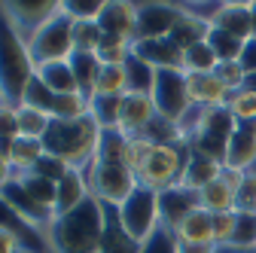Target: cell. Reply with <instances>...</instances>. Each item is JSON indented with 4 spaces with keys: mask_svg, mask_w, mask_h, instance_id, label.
Wrapping results in <instances>:
<instances>
[{
    "mask_svg": "<svg viewBox=\"0 0 256 253\" xmlns=\"http://www.w3.org/2000/svg\"><path fill=\"white\" fill-rule=\"evenodd\" d=\"M104 220L107 208L98 198H88L76 210L55 216L46 229L49 253H98L104 238Z\"/></svg>",
    "mask_w": 256,
    "mask_h": 253,
    "instance_id": "1",
    "label": "cell"
},
{
    "mask_svg": "<svg viewBox=\"0 0 256 253\" xmlns=\"http://www.w3.org/2000/svg\"><path fill=\"white\" fill-rule=\"evenodd\" d=\"M101 138H104V128L94 116H82V119H74V122H61V119H52L49 132L43 138V146L46 152L64 159L70 168H88L94 159H98V150H101Z\"/></svg>",
    "mask_w": 256,
    "mask_h": 253,
    "instance_id": "2",
    "label": "cell"
},
{
    "mask_svg": "<svg viewBox=\"0 0 256 253\" xmlns=\"http://www.w3.org/2000/svg\"><path fill=\"white\" fill-rule=\"evenodd\" d=\"M37 76V68L30 61L28 43L18 30L10 24V18L0 12V92H4L6 104L18 107L24 98L28 82Z\"/></svg>",
    "mask_w": 256,
    "mask_h": 253,
    "instance_id": "3",
    "label": "cell"
},
{
    "mask_svg": "<svg viewBox=\"0 0 256 253\" xmlns=\"http://www.w3.org/2000/svg\"><path fill=\"white\" fill-rule=\"evenodd\" d=\"M86 177L92 198H98L104 208H122L140 186L134 171H128L122 162H104V159H94L86 168Z\"/></svg>",
    "mask_w": 256,
    "mask_h": 253,
    "instance_id": "4",
    "label": "cell"
},
{
    "mask_svg": "<svg viewBox=\"0 0 256 253\" xmlns=\"http://www.w3.org/2000/svg\"><path fill=\"white\" fill-rule=\"evenodd\" d=\"M189 152H192L189 144H152L144 168L138 171L140 186L152 189V192H165V189L177 186L183 180Z\"/></svg>",
    "mask_w": 256,
    "mask_h": 253,
    "instance_id": "5",
    "label": "cell"
},
{
    "mask_svg": "<svg viewBox=\"0 0 256 253\" xmlns=\"http://www.w3.org/2000/svg\"><path fill=\"white\" fill-rule=\"evenodd\" d=\"M24 43H28L34 68L49 64V61H70L74 52H76V46H74V18L61 10L55 18H49L37 34H30Z\"/></svg>",
    "mask_w": 256,
    "mask_h": 253,
    "instance_id": "6",
    "label": "cell"
},
{
    "mask_svg": "<svg viewBox=\"0 0 256 253\" xmlns=\"http://www.w3.org/2000/svg\"><path fill=\"white\" fill-rule=\"evenodd\" d=\"M241 128V122L229 113V107H214V110H204L202 113V122H198V132L189 138V150L192 152H202V156H210V159L222 162L226 159V146H229V138Z\"/></svg>",
    "mask_w": 256,
    "mask_h": 253,
    "instance_id": "7",
    "label": "cell"
},
{
    "mask_svg": "<svg viewBox=\"0 0 256 253\" xmlns=\"http://www.w3.org/2000/svg\"><path fill=\"white\" fill-rule=\"evenodd\" d=\"M119 223L125 226V232L134 241H150L158 229H162V210H158V192L146 186H138L134 196L128 198L122 208H116Z\"/></svg>",
    "mask_w": 256,
    "mask_h": 253,
    "instance_id": "8",
    "label": "cell"
},
{
    "mask_svg": "<svg viewBox=\"0 0 256 253\" xmlns=\"http://www.w3.org/2000/svg\"><path fill=\"white\" fill-rule=\"evenodd\" d=\"M150 98L156 104V113L162 119L180 122L189 113V94H186V74L183 70H156Z\"/></svg>",
    "mask_w": 256,
    "mask_h": 253,
    "instance_id": "9",
    "label": "cell"
},
{
    "mask_svg": "<svg viewBox=\"0 0 256 253\" xmlns=\"http://www.w3.org/2000/svg\"><path fill=\"white\" fill-rule=\"evenodd\" d=\"M0 12L10 18V24L28 40L30 34H37L49 18H55L61 12V0H34V4L16 0V4H0Z\"/></svg>",
    "mask_w": 256,
    "mask_h": 253,
    "instance_id": "10",
    "label": "cell"
},
{
    "mask_svg": "<svg viewBox=\"0 0 256 253\" xmlns=\"http://www.w3.org/2000/svg\"><path fill=\"white\" fill-rule=\"evenodd\" d=\"M180 16H183V6H177V4H138L134 43L138 40H162V37H171V30L180 22Z\"/></svg>",
    "mask_w": 256,
    "mask_h": 253,
    "instance_id": "11",
    "label": "cell"
},
{
    "mask_svg": "<svg viewBox=\"0 0 256 253\" xmlns=\"http://www.w3.org/2000/svg\"><path fill=\"white\" fill-rule=\"evenodd\" d=\"M156 104L144 92H128L122 98V113H119V132L128 138H144L146 128L156 122Z\"/></svg>",
    "mask_w": 256,
    "mask_h": 253,
    "instance_id": "12",
    "label": "cell"
},
{
    "mask_svg": "<svg viewBox=\"0 0 256 253\" xmlns=\"http://www.w3.org/2000/svg\"><path fill=\"white\" fill-rule=\"evenodd\" d=\"M186 94H189V104L202 110L226 107L232 98V92L216 74H186Z\"/></svg>",
    "mask_w": 256,
    "mask_h": 253,
    "instance_id": "13",
    "label": "cell"
},
{
    "mask_svg": "<svg viewBox=\"0 0 256 253\" xmlns=\"http://www.w3.org/2000/svg\"><path fill=\"white\" fill-rule=\"evenodd\" d=\"M196 208H202V202H198V192H192V189H186L183 183H177V186H171V189H165V192H158V210H162V226L165 229H177L183 220L196 210Z\"/></svg>",
    "mask_w": 256,
    "mask_h": 253,
    "instance_id": "14",
    "label": "cell"
},
{
    "mask_svg": "<svg viewBox=\"0 0 256 253\" xmlns=\"http://www.w3.org/2000/svg\"><path fill=\"white\" fill-rule=\"evenodd\" d=\"M134 58L146 61L152 70H183V49L171 40H138L134 43Z\"/></svg>",
    "mask_w": 256,
    "mask_h": 253,
    "instance_id": "15",
    "label": "cell"
},
{
    "mask_svg": "<svg viewBox=\"0 0 256 253\" xmlns=\"http://www.w3.org/2000/svg\"><path fill=\"white\" fill-rule=\"evenodd\" d=\"M88 198H92V192H88V177H86V171L82 168H70L68 174L55 183V216L76 210Z\"/></svg>",
    "mask_w": 256,
    "mask_h": 253,
    "instance_id": "16",
    "label": "cell"
},
{
    "mask_svg": "<svg viewBox=\"0 0 256 253\" xmlns=\"http://www.w3.org/2000/svg\"><path fill=\"white\" fill-rule=\"evenodd\" d=\"M104 34H116L125 40H134L138 30V4H128V0H107L101 18H98Z\"/></svg>",
    "mask_w": 256,
    "mask_h": 253,
    "instance_id": "17",
    "label": "cell"
},
{
    "mask_svg": "<svg viewBox=\"0 0 256 253\" xmlns=\"http://www.w3.org/2000/svg\"><path fill=\"white\" fill-rule=\"evenodd\" d=\"M210 24H214L216 30H226V34L238 37V40H250V37H253V4H250V0L222 4Z\"/></svg>",
    "mask_w": 256,
    "mask_h": 253,
    "instance_id": "18",
    "label": "cell"
},
{
    "mask_svg": "<svg viewBox=\"0 0 256 253\" xmlns=\"http://www.w3.org/2000/svg\"><path fill=\"white\" fill-rule=\"evenodd\" d=\"M222 168H235V171H253L256 168V125H241L229 138Z\"/></svg>",
    "mask_w": 256,
    "mask_h": 253,
    "instance_id": "19",
    "label": "cell"
},
{
    "mask_svg": "<svg viewBox=\"0 0 256 253\" xmlns=\"http://www.w3.org/2000/svg\"><path fill=\"white\" fill-rule=\"evenodd\" d=\"M220 174H222V162L210 159V156H202V152H189L180 183H183L186 189H192V192H202V189H204L208 183H214Z\"/></svg>",
    "mask_w": 256,
    "mask_h": 253,
    "instance_id": "20",
    "label": "cell"
},
{
    "mask_svg": "<svg viewBox=\"0 0 256 253\" xmlns=\"http://www.w3.org/2000/svg\"><path fill=\"white\" fill-rule=\"evenodd\" d=\"M144 244L134 241L125 232V226L119 223L116 208H107V220H104V238H101V250L98 253H140Z\"/></svg>",
    "mask_w": 256,
    "mask_h": 253,
    "instance_id": "21",
    "label": "cell"
},
{
    "mask_svg": "<svg viewBox=\"0 0 256 253\" xmlns=\"http://www.w3.org/2000/svg\"><path fill=\"white\" fill-rule=\"evenodd\" d=\"M43 152H46L43 140L18 134V138L6 146V159H10V165H12L16 174H30V171L37 168V162L43 159Z\"/></svg>",
    "mask_w": 256,
    "mask_h": 253,
    "instance_id": "22",
    "label": "cell"
},
{
    "mask_svg": "<svg viewBox=\"0 0 256 253\" xmlns=\"http://www.w3.org/2000/svg\"><path fill=\"white\" fill-rule=\"evenodd\" d=\"M174 238L183 244H214V214H208L204 208H196L174 229Z\"/></svg>",
    "mask_w": 256,
    "mask_h": 253,
    "instance_id": "23",
    "label": "cell"
},
{
    "mask_svg": "<svg viewBox=\"0 0 256 253\" xmlns=\"http://www.w3.org/2000/svg\"><path fill=\"white\" fill-rule=\"evenodd\" d=\"M210 22L208 18H202V16H196V12H189L186 6H183V16H180V22L174 24V30H171V40L186 52L189 46H196V43H204L208 37H210Z\"/></svg>",
    "mask_w": 256,
    "mask_h": 253,
    "instance_id": "24",
    "label": "cell"
},
{
    "mask_svg": "<svg viewBox=\"0 0 256 253\" xmlns=\"http://www.w3.org/2000/svg\"><path fill=\"white\" fill-rule=\"evenodd\" d=\"M37 80L49 92H55V94H74V92H80V82L74 76L70 61H49V64H40L37 68Z\"/></svg>",
    "mask_w": 256,
    "mask_h": 253,
    "instance_id": "25",
    "label": "cell"
},
{
    "mask_svg": "<svg viewBox=\"0 0 256 253\" xmlns=\"http://www.w3.org/2000/svg\"><path fill=\"white\" fill-rule=\"evenodd\" d=\"M70 68H74V76H76V82H80V92L92 101V98H94V86H98V76H101V70H104L98 52H74Z\"/></svg>",
    "mask_w": 256,
    "mask_h": 253,
    "instance_id": "26",
    "label": "cell"
},
{
    "mask_svg": "<svg viewBox=\"0 0 256 253\" xmlns=\"http://www.w3.org/2000/svg\"><path fill=\"white\" fill-rule=\"evenodd\" d=\"M198 202H202V208L208 210V214H226V210H235V189L222 180V177H216L214 183H208L202 192H198Z\"/></svg>",
    "mask_w": 256,
    "mask_h": 253,
    "instance_id": "27",
    "label": "cell"
},
{
    "mask_svg": "<svg viewBox=\"0 0 256 253\" xmlns=\"http://www.w3.org/2000/svg\"><path fill=\"white\" fill-rule=\"evenodd\" d=\"M128 68L125 64H104L98 86H94V98H122L128 94Z\"/></svg>",
    "mask_w": 256,
    "mask_h": 253,
    "instance_id": "28",
    "label": "cell"
},
{
    "mask_svg": "<svg viewBox=\"0 0 256 253\" xmlns=\"http://www.w3.org/2000/svg\"><path fill=\"white\" fill-rule=\"evenodd\" d=\"M216 68H220V55L208 40L183 52V74H216Z\"/></svg>",
    "mask_w": 256,
    "mask_h": 253,
    "instance_id": "29",
    "label": "cell"
},
{
    "mask_svg": "<svg viewBox=\"0 0 256 253\" xmlns=\"http://www.w3.org/2000/svg\"><path fill=\"white\" fill-rule=\"evenodd\" d=\"M16 113H18V132H22L24 138H37V140L46 138L49 125H52V116H49V113L30 107V104H18Z\"/></svg>",
    "mask_w": 256,
    "mask_h": 253,
    "instance_id": "30",
    "label": "cell"
},
{
    "mask_svg": "<svg viewBox=\"0 0 256 253\" xmlns=\"http://www.w3.org/2000/svg\"><path fill=\"white\" fill-rule=\"evenodd\" d=\"M134 55V40H125L116 34H104L101 46H98V58L101 64H128Z\"/></svg>",
    "mask_w": 256,
    "mask_h": 253,
    "instance_id": "31",
    "label": "cell"
},
{
    "mask_svg": "<svg viewBox=\"0 0 256 253\" xmlns=\"http://www.w3.org/2000/svg\"><path fill=\"white\" fill-rule=\"evenodd\" d=\"M18 183L24 186V192L34 198L43 210L55 214V183H52V180L37 177V174H18Z\"/></svg>",
    "mask_w": 256,
    "mask_h": 253,
    "instance_id": "32",
    "label": "cell"
},
{
    "mask_svg": "<svg viewBox=\"0 0 256 253\" xmlns=\"http://www.w3.org/2000/svg\"><path fill=\"white\" fill-rule=\"evenodd\" d=\"M125 98V94H122ZM122 98H92V116L104 132L119 128V113H122Z\"/></svg>",
    "mask_w": 256,
    "mask_h": 253,
    "instance_id": "33",
    "label": "cell"
},
{
    "mask_svg": "<svg viewBox=\"0 0 256 253\" xmlns=\"http://www.w3.org/2000/svg\"><path fill=\"white\" fill-rule=\"evenodd\" d=\"M229 113L241 122V125H256V92L253 88H241V92H232L229 98Z\"/></svg>",
    "mask_w": 256,
    "mask_h": 253,
    "instance_id": "34",
    "label": "cell"
},
{
    "mask_svg": "<svg viewBox=\"0 0 256 253\" xmlns=\"http://www.w3.org/2000/svg\"><path fill=\"white\" fill-rule=\"evenodd\" d=\"M229 247L241 250V253H253L256 250V214L238 210V226H235V235H232Z\"/></svg>",
    "mask_w": 256,
    "mask_h": 253,
    "instance_id": "35",
    "label": "cell"
},
{
    "mask_svg": "<svg viewBox=\"0 0 256 253\" xmlns=\"http://www.w3.org/2000/svg\"><path fill=\"white\" fill-rule=\"evenodd\" d=\"M208 43L214 46V52L220 55V61H238V58H241V52H244V43H247V40H238V37L226 34V30L210 28Z\"/></svg>",
    "mask_w": 256,
    "mask_h": 253,
    "instance_id": "36",
    "label": "cell"
},
{
    "mask_svg": "<svg viewBox=\"0 0 256 253\" xmlns=\"http://www.w3.org/2000/svg\"><path fill=\"white\" fill-rule=\"evenodd\" d=\"M104 30L98 22H74V46L76 52H98Z\"/></svg>",
    "mask_w": 256,
    "mask_h": 253,
    "instance_id": "37",
    "label": "cell"
},
{
    "mask_svg": "<svg viewBox=\"0 0 256 253\" xmlns=\"http://www.w3.org/2000/svg\"><path fill=\"white\" fill-rule=\"evenodd\" d=\"M128 92H144V94H150L152 92V80H156V70L146 64V61H140V58H134L132 55V61H128Z\"/></svg>",
    "mask_w": 256,
    "mask_h": 253,
    "instance_id": "38",
    "label": "cell"
},
{
    "mask_svg": "<svg viewBox=\"0 0 256 253\" xmlns=\"http://www.w3.org/2000/svg\"><path fill=\"white\" fill-rule=\"evenodd\" d=\"M107 0H61V10L74 22H98Z\"/></svg>",
    "mask_w": 256,
    "mask_h": 253,
    "instance_id": "39",
    "label": "cell"
},
{
    "mask_svg": "<svg viewBox=\"0 0 256 253\" xmlns=\"http://www.w3.org/2000/svg\"><path fill=\"white\" fill-rule=\"evenodd\" d=\"M150 150H152V140L150 138H128V144H125V156H122V165L128 168V171H140L144 168V162H146V156H150Z\"/></svg>",
    "mask_w": 256,
    "mask_h": 253,
    "instance_id": "40",
    "label": "cell"
},
{
    "mask_svg": "<svg viewBox=\"0 0 256 253\" xmlns=\"http://www.w3.org/2000/svg\"><path fill=\"white\" fill-rule=\"evenodd\" d=\"M125 144H128V134H122L119 128L104 132V138H101V150H98V159H104V162H122Z\"/></svg>",
    "mask_w": 256,
    "mask_h": 253,
    "instance_id": "41",
    "label": "cell"
},
{
    "mask_svg": "<svg viewBox=\"0 0 256 253\" xmlns=\"http://www.w3.org/2000/svg\"><path fill=\"white\" fill-rule=\"evenodd\" d=\"M238 226V210H226V214H214V244L216 247H229L232 235Z\"/></svg>",
    "mask_w": 256,
    "mask_h": 253,
    "instance_id": "42",
    "label": "cell"
},
{
    "mask_svg": "<svg viewBox=\"0 0 256 253\" xmlns=\"http://www.w3.org/2000/svg\"><path fill=\"white\" fill-rule=\"evenodd\" d=\"M18 113L12 104H4L0 107V152H6V146L18 138Z\"/></svg>",
    "mask_w": 256,
    "mask_h": 253,
    "instance_id": "43",
    "label": "cell"
},
{
    "mask_svg": "<svg viewBox=\"0 0 256 253\" xmlns=\"http://www.w3.org/2000/svg\"><path fill=\"white\" fill-rule=\"evenodd\" d=\"M68 171H70V165L64 162V159H58V156H52V152H43V159L37 162V168L30 171V174H37V177H46V180L58 183Z\"/></svg>",
    "mask_w": 256,
    "mask_h": 253,
    "instance_id": "44",
    "label": "cell"
},
{
    "mask_svg": "<svg viewBox=\"0 0 256 253\" xmlns=\"http://www.w3.org/2000/svg\"><path fill=\"white\" fill-rule=\"evenodd\" d=\"M216 76L226 82V88H229V92H241V88L247 86V74H244V68L238 64V61H220Z\"/></svg>",
    "mask_w": 256,
    "mask_h": 253,
    "instance_id": "45",
    "label": "cell"
},
{
    "mask_svg": "<svg viewBox=\"0 0 256 253\" xmlns=\"http://www.w3.org/2000/svg\"><path fill=\"white\" fill-rule=\"evenodd\" d=\"M235 210H244V214H256V171H247L244 174V183L235 196Z\"/></svg>",
    "mask_w": 256,
    "mask_h": 253,
    "instance_id": "46",
    "label": "cell"
},
{
    "mask_svg": "<svg viewBox=\"0 0 256 253\" xmlns=\"http://www.w3.org/2000/svg\"><path fill=\"white\" fill-rule=\"evenodd\" d=\"M140 253H177V238L171 229H158L150 241H144V250Z\"/></svg>",
    "mask_w": 256,
    "mask_h": 253,
    "instance_id": "47",
    "label": "cell"
},
{
    "mask_svg": "<svg viewBox=\"0 0 256 253\" xmlns=\"http://www.w3.org/2000/svg\"><path fill=\"white\" fill-rule=\"evenodd\" d=\"M238 64L244 68L247 76L256 74V37H250V40L244 43V52H241V58H238Z\"/></svg>",
    "mask_w": 256,
    "mask_h": 253,
    "instance_id": "48",
    "label": "cell"
},
{
    "mask_svg": "<svg viewBox=\"0 0 256 253\" xmlns=\"http://www.w3.org/2000/svg\"><path fill=\"white\" fill-rule=\"evenodd\" d=\"M0 253H24L22 238L10 229H0Z\"/></svg>",
    "mask_w": 256,
    "mask_h": 253,
    "instance_id": "49",
    "label": "cell"
},
{
    "mask_svg": "<svg viewBox=\"0 0 256 253\" xmlns=\"http://www.w3.org/2000/svg\"><path fill=\"white\" fill-rule=\"evenodd\" d=\"M12 180H16V171H12V165L6 159V152H0V192H4Z\"/></svg>",
    "mask_w": 256,
    "mask_h": 253,
    "instance_id": "50",
    "label": "cell"
},
{
    "mask_svg": "<svg viewBox=\"0 0 256 253\" xmlns=\"http://www.w3.org/2000/svg\"><path fill=\"white\" fill-rule=\"evenodd\" d=\"M177 253H220L216 244H183L177 241Z\"/></svg>",
    "mask_w": 256,
    "mask_h": 253,
    "instance_id": "51",
    "label": "cell"
},
{
    "mask_svg": "<svg viewBox=\"0 0 256 253\" xmlns=\"http://www.w3.org/2000/svg\"><path fill=\"white\" fill-rule=\"evenodd\" d=\"M244 88H253V92H256V74H253V76H247V86H244Z\"/></svg>",
    "mask_w": 256,
    "mask_h": 253,
    "instance_id": "52",
    "label": "cell"
},
{
    "mask_svg": "<svg viewBox=\"0 0 256 253\" xmlns=\"http://www.w3.org/2000/svg\"><path fill=\"white\" fill-rule=\"evenodd\" d=\"M220 253H241V250H232V247H220ZM256 253V250H253Z\"/></svg>",
    "mask_w": 256,
    "mask_h": 253,
    "instance_id": "53",
    "label": "cell"
},
{
    "mask_svg": "<svg viewBox=\"0 0 256 253\" xmlns=\"http://www.w3.org/2000/svg\"><path fill=\"white\" fill-rule=\"evenodd\" d=\"M253 37H256V4H253Z\"/></svg>",
    "mask_w": 256,
    "mask_h": 253,
    "instance_id": "54",
    "label": "cell"
},
{
    "mask_svg": "<svg viewBox=\"0 0 256 253\" xmlns=\"http://www.w3.org/2000/svg\"><path fill=\"white\" fill-rule=\"evenodd\" d=\"M6 104V98H4V92H0V107H4Z\"/></svg>",
    "mask_w": 256,
    "mask_h": 253,
    "instance_id": "55",
    "label": "cell"
}]
</instances>
